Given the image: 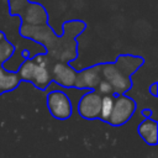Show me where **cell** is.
<instances>
[{
  "mask_svg": "<svg viewBox=\"0 0 158 158\" xmlns=\"http://www.w3.org/2000/svg\"><path fill=\"white\" fill-rule=\"evenodd\" d=\"M136 110V101L130 96L121 94L116 95L114 99V105L111 114L107 118V123L111 126H122L126 123Z\"/></svg>",
  "mask_w": 158,
  "mask_h": 158,
  "instance_id": "5",
  "label": "cell"
},
{
  "mask_svg": "<svg viewBox=\"0 0 158 158\" xmlns=\"http://www.w3.org/2000/svg\"><path fill=\"white\" fill-rule=\"evenodd\" d=\"M4 38H6V36H5V33L2 31H0V41H2Z\"/></svg>",
  "mask_w": 158,
  "mask_h": 158,
  "instance_id": "17",
  "label": "cell"
},
{
  "mask_svg": "<svg viewBox=\"0 0 158 158\" xmlns=\"http://www.w3.org/2000/svg\"><path fill=\"white\" fill-rule=\"evenodd\" d=\"M101 99L96 90H90L84 94L78 102V112L85 120H95L99 118L100 109H101Z\"/></svg>",
  "mask_w": 158,
  "mask_h": 158,
  "instance_id": "7",
  "label": "cell"
},
{
  "mask_svg": "<svg viewBox=\"0 0 158 158\" xmlns=\"http://www.w3.org/2000/svg\"><path fill=\"white\" fill-rule=\"evenodd\" d=\"M14 52H15V46L7 38L0 41V65H2L9 58H11Z\"/></svg>",
  "mask_w": 158,
  "mask_h": 158,
  "instance_id": "13",
  "label": "cell"
},
{
  "mask_svg": "<svg viewBox=\"0 0 158 158\" xmlns=\"http://www.w3.org/2000/svg\"><path fill=\"white\" fill-rule=\"evenodd\" d=\"M1 94H2V91H1V90H0V95H1Z\"/></svg>",
  "mask_w": 158,
  "mask_h": 158,
  "instance_id": "18",
  "label": "cell"
},
{
  "mask_svg": "<svg viewBox=\"0 0 158 158\" xmlns=\"http://www.w3.org/2000/svg\"><path fill=\"white\" fill-rule=\"evenodd\" d=\"M86 28V23L81 20H67L63 23V33L57 36L53 28L47 23L42 26H20V35L42 44L46 48V56L52 63H70L78 57L77 37Z\"/></svg>",
  "mask_w": 158,
  "mask_h": 158,
  "instance_id": "1",
  "label": "cell"
},
{
  "mask_svg": "<svg viewBox=\"0 0 158 158\" xmlns=\"http://www.w3.org/2000/svg\"><path fill=\"white\" fill-rule=\"evenodd\" d=\"M46 102L51 115L57 120H67L73 114V106L69 96L60 90L48 93Z\"/></svg>",
  "mask_w": 158,
  "mask_h": 158,
  "instance_id": "6",
  "label": "cell"
},
{
  "mask_svg": "<svg viewBox=\"0 0 158 158\" xmlns=\"http://www.w3.org/2000/svg\"><path fill=\"white\" fill-rule=\"evenodd\" d=\"M138 135L143 138V141L148 146H156L158 142V123L156 120H152L151 117H147L143 120L139 126L137 127Z\"/></svg>",
  "mask_w": 158,
  "mask_h": 158,
  "instance_id": "10",
  "label": "cell"
},
{
  "mask_svg": "<svg viewBox=\"0 0 158 158\" xmlns=\"http://www.w3.org/2000/svg\"><path fill=\"white\" fill-rule=\"evenodd\" d=\"M114 99H115V95L112 94H109V95H102V99H101V109H100V115H99V118L104 122H107V118L111 114V110H112V105H114Z\"/></svg>",
  "mask_w": 158,
  "mask_h": 158,
  "instance_id": "12",
  "label": "cell"
},
{
  "mask_svg": "<svg viewBox=\"0 0 158 158\" xmlns=\"http://www.w3.org/2000/svg\"><path fill=\"white\" fill-rule=\"evenodd\" d=\"M10 16H19L21 25L42 26L48 23V12L40 2L30 0H7Z\"/></svg>",
  "mask_w": 158,
  "mask_h": 158,
  "instance_id": "4",
  "label": "cell"
},
{
  "mask_svg": "<svg viewBox=\"0 0 158 158\" xmlns=\"http://www.w3.org/2000/svg\"><path fill=\"white\" fill-rule=\"evenodd\" d=\"M142 115L146 116V118H147V117H151L152 110H151V109H143V110H142Z\"/></svg>",
  "mask_w": 158,
  "mask_h": 158,
  "instance_id": "15",
  "label": "cell"
},
{
  "mask_svg": "<svg viewBox=\"0 0 158 158\" xmlns=\"http://www.w3.org/2000/svg\"><path fill=\"white\" fill-rule=\"evenodd\" d=\"M51 64L52 62L44 53L36 54L33 58L23 60V63L17 70L19 78L20 80L31 81L40 90H46L52 83L49 72Z\"/></svg>",
  "mask_w": 158,
  "mask_h": 158,
  "instance_id": "3",
  "label": "cell"
},
{
  "mask_svg": "<svg viewBox=\"0 0 158 158\" xmlns=\"http://www.w3.org/2000/svg\"><path fill=\"white\" fill-rule=\"evenodd\" d=\"M20 78L17 72H9L4 69L2 65H0V90L4 93L11 91L16 89L20 84Z\"/></svg>",
  "mask_w": 158,
  "mask_h": 158,
  "instance_id": "11",
  "label": "cell"
},
{
  "mask_svg": "<svg viewBox=\"0 0 158 158\" xmlns=\"http://www.w3.org/2000/svg\"><path fill=\"white\" fill-rule=\"evenodd\" d=\"M101 64H96L77 72V79L74 88L77 89H90L96 90L99 83L101 81Z\"/></svg>",
  "mask_w": 158,
  "mask_h": 158,
  "instance_id": "9",
  "label": "cell"
},
{
  "mask_svg": "<svg viewBox=\"0 0 158 158\" xmlns=\"http://www.w3.org/2000/svg\"><path fill=\"white\" fill-rule=\"evenodd\" d=\"M22 54H23V57H25L26 59L30 58V51H28V49H23V51H22Z\"/></svg>",
  "mask_w": 158,
  "mask_h": 158,
  "instance_id": "16",
  "label": "cell"
},
{
  "mask_svg": "<svg viewBox=\"0 0 158 158\" xmlns=\"http://www.w3.org/2000/svg\"><path fill=\"white\" fill-rule=\"evenodd\" d=\"M52 81H56L58 85L64 88H74L77 79V70L70 67L68 63L54 62L49 67Z\"/></svg>",
  "mask_w": 158,
  "mask_h": 158,
  "instance_id": "8",
  "label": "cell"
},
{
  "mask_svg": "<svg viewBox=\"0 0 158 158\" xmlns=\"http://www.w3.org/2000/svg\"><path fill=\"white\" fill-rule=\"evenodd\" d=\"M144 64L141 56L121 54L112 63L101 64V77L112 88L114 95H121L132 88V74Z\"/></svg>",
  "mask_w": 158,
  "mask_h": 158,
  "instance_id": "2",
  "label": "cell"
},
{
  "mask_svg": "<svg viewBox=\"0 0 158 158\" xmlns=\"http://www.w3.org/2000/svg\"><path fill=\"white\" fill-rule=\"evenodd\" d=\"M149 93H151L153 96H157V95H158V91H157V83H156V81L149 86Z\"/></svg>",
  "mask_w": 158,
  "mask_h": 158,
  "instance_id": "14",
  "label": "cell"
}]
</instances>
